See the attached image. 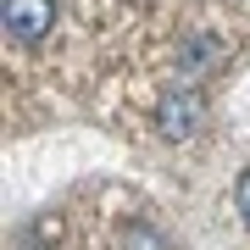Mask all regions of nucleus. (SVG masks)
Segmentation results:
<instances>
[{
  "label": "nucleus",
  "mask_w": 250,
  "mask_h": 250,
  "mask_svg": "<svg viewBox=\"0 0 250 250\" xmlns=\"http://www.w3.org/2000/svg\"><path fill=\"white\" fill-rule=\"evenodd\" d=\"M50 22H56V6H50V0H6V34L22 39V45L45 39Z\"/></svg>",
  "instance_id": "nucleus-1"
},
{
  "label": "nucleus",
  "mask_w": 250,
  "mask_h": 250,
  "mask_svg": "<svg viewBox=\"0 0 250 250\" xmlns=\"http://www.w3.org/2000/svg\"><path fill=\"white\" fill-rule=\"evenodd\" d=\"M156 123H161V134H167V139H184V134H195V123H200V100L189 95V89H172L167 100H161Z\"/></svg>",
  "instance_id": "nucleus-2"
},
{
  "label": "nucleus",
  "mask_w": 250,
  "mask_h": 250,
  "mask_svg": "<svg viewBox=\"0 0 250 250\" xmlns=\"http://www.w3.org/2000/svg\"><path fill=\"white\" fill-rule=\"evenodd\" d=\"M233 200H239V217L250 223V167H245V178H239V189H233Z\"/></svg>",
  "instance_id": "nucleus-3"
}]
</instances>
